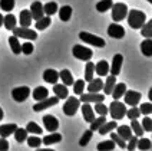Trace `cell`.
<instances>
[{"instance_id":"1","label":"cell","mask_w":152,"mask_h":151,"mask_svg":"<svg viewBox=\"0 0 152 151\" xmlns=\"http://www.w3.org/2000/svg\"><path fill=\"white\" fill-rule=\"evenodd\" d=\"M128 23L129 26L132 27V29H139L141 26L144 25L145 22H146V16H145L144 12H141V10H128Z\"/></svg>"},{"instance_id":"2","label":"cell","mask_w":152,"mask_h":151,"mask_svg":"<svg viewBox=\"0 0 152 151\" xmlns=\"http://www.w3.org/2000/svg\"><path fill=\"white\" fill-rule=\"evenodd\" d=\"M108 112H109L110 117L113 118L115 121L122 119V118L125 117V114H126V105L122 104V102H119L118 99H115L110 104L109 108H108Z\"/></svg>"},{"instance_id":"3","label":"cell","mask_w":152,"mask_h":151,"mask_svg":"<svg viewBox=\"0 0 152 151\" xmlns=\"http://www.w3.org/2000/svg\"><path fill=\"white\" fill-rule=\"evenodd\" d=\"M79 107H80V101L77 99L76 96H68L66 102L63 104V112L68 117H73L76 112H77Z\"/></svg>"},{"instance_id":"4","label":"cell","mask_w":152,"mask_h":151,"mask_svg":"<svg viewBox=\"0 0 152 151\" xmlns=\"http://www.w3.org/2000/svg\"><path fill=\"white\" fill-rule=\"evenodd\" d=\"M79 38H80V41H83L85 43L92 45V46H98V48H105V45H106V42H105L102 38L96 36V35L88 33V32H80V33H79Z\"/></svg>"},{"instance_id":"5","label":"cell","mask_w":152,"mask_h":151,"mask_svg":"<svg viewBox=\"0 0 152 151\" xmlns=\"http://www.w3.org/2000/svg\"><path fill=\"white\" fill-rule=\"evenodd\" d=\"M72 53H73V56H75L76 59L85 60V62L91 60L93 56L92 49H89V48H86V46H80V45H75L73 49H72Z\"/></svg>"},{"instance_id":"6","label":"cell","mask_w":152,"mask_h":151,"mask_svg":"<svg viewBox=\"0 0 152 151\" xmlns=\"http://www.w3.org/2000/svg\"><path fill=\"white\" fill-rule=\"evenodd\" d=\"M112 20L113 22H122L128 15V7L124 3H115L112 4Z\"/></svg>"},{"instance_id":"7","label":"cell","mask_w":152,"mask_h":151,"mask_svg":"<svg viewBox=\"0 0 152 151\" xmlns=\"http://www.w3.org/2000/svg\"><path fill=\"white\" fill-rule=\"evenodd\" d=\"M13 35L17 36V38H23V39H27V41H36L37 39V33L32 30L30 27H23V26H20V27H15L13 29Z\"/></svg>"},{"instance_id":"8","label":"cell","mask_w":152,"mask_h":151,"mask_svg":"<svg viewBox=\"0 0 152 151\" xmlns=\"http://www.w3.org/2000/svg\"><path fill=\"white\" fill-rule=\"evenodd\" d=\"M59 102V98L55 95V96H46L45 99L42 101H37V104H34L33 105V111L34 112H39V111H43V109L46 108H50V107H53V105H56Z\"/></svg>"},{"instance_id":"9","label":"cell","mask_w":152,"mask_h":151,"mask_svg":"<svg viewBox=\"0 0 152 151\" xmlns=\"http://www.w3.org/2000/svg\"><path fill=\"white\" fill-rule=\"evenodd\" d=\"M30 88L29 86H17L15 88L13 91H12V98L16 101V102H23L29 98V95H30Z\"/></svg>"},{"instance_id":"10","label":"cell","mask_w":152,"mask_h":151,"mask_svg":"<svg viewBox=\"0 0 152 151\" xmlns=\"http://www.w3.org/2000/svg\"><path fill=\"white\" fill-rule=\"evenodd\" d=\"M124 96H125V104L131 105V107H136L142 98V95L136 91H125Z\"/></svg>"},{"instance_id":"11","label":"cell","mask_w":152,"mask_h":151,"mask_svg":"<svg viewBox=\"0 0 152 151\" xmlns=\"http://www.w3.org/2000/svg\"><path fill=\"white\" fill-rule=\"evenodd\" d=\"M105 99V95L98 92H89V94H80V101L82 102H88V104H95V102H103Z\"/></svg>"},{"instance_id":"12","label":"cell","mask_w":152,"mask_h":151,"mask_svg":"<svg viewBox=\"0 0 152 151\" xmlns=\"http://www.w3.org/2000/svg\"><path fill=\"white\" fill-rule=\"evenodd\" d=\"M122 63H124V56L121 53H116L113 56V60H112V66H109V72L110 75L118 76L121 74V68H122Z\"/></svg>"},{"instance_id":"13","label":"cell","mask_w":152,"mask_h":151,"mask_svg":"<svg viewBox=\"0 0 152 151\" xmlns=\"http://www.w3.org/2000/svg\"><path fill=\"white\" fill-rule=\"evenodd\" d=\"M108 35L110 38H115V39H122L125 36V29L121 25H118V22H116V23H112L108 27Z\"/></svg>"},{"instance_id":"14","label":"cell","mask_w":152,"mask_h":151,"mask_svg":"<svg viewBox=\"0 0 152 151\" xmlns=\"http://www.w3.org/2000/svg\"><path fill=\"white\" fill-rule=\"evenodd\" d=\"M43 125L46 127L48 131L53 133V131L58 130L59 121H58V118L55 117V115H45V117H43Z\"/></svg>"},{"instance_id":"15","label":"cell","mask_w":152,"mask_h":151,"mask_svg":"<svg viewBox=\"0 0 152 151\" xmlns=\"http://www.w3.org/2000/svg\"><path fill=\"white\" fill-rule=\"evenodd\" d=\"M30 15H32V19L34 20H37V19H40L42 16H45V12H43V4L40 1H33L32 4H30Z\"/></svg>"},{"instance_id":"16","label":"cell","mask_w":152,"mask_h":151,"mask_svg":"<svg viewBox=\"0 0 152 151\" xmlns=\"http://www.w3.org/2000/svg\"><path fill=\"white\" fill-rule=\"evenodd\" d=\"M53 92L55 95L59 98V99H66L69 96V91H68V86L63 84H53Z\"/></svg>"},{"instance_id":"17","label":"cell","mask_w":152,"mask_h":151,"mask_svg":"<svg viewBox=\"0 0 152 151\" xmlns=\"http://www.w3.org/2000/svg\"><path fill=\"white\" fill-rule=\"evenodd\" d=\"M43 79H45L46 82H49V84L53 85L58 82L59 74H58V71H55V69H46V71L43 72Z\"/></svg>"},{"instance_id":"18","label":"cell","mask_w":152,"mask_h":151,"mask_svg":"<svg viewBox=\"0 0 152 151\" xmlns=\"http://www.w3.org/2000/svg\"><path fill=\"white\" fill-rule=\"evenodd\" d=\"M82 114H83V118L86 122H91L95 119V111L88 102H83V105H82Z\"/></svg>"},{"instance_id":"19","label":"cell","mask_w":152,"mask_h":151,"mask_svg":"<svg viewBox=\"0 0 152 151\" xmlns=\"http://www.w3.org/2000/svg\"><path fill=\"white\" fill-rule=\"evenodd\" d=\"M95 72L99 76H106L109 74V63L106 60H99L96 65H95Z\"/></svg>"},{"instance_id":"20","label":"cell","mask_w":152,"mask_h":151,"mask_svg":"<svg viewBox=\"0 0 152 151\" xmlns=\"http://www.w3.org/2000/svg\"><path fill=\"white\" fill-rule=\"evenodd\" d=\"M36 23H34V27L37 29V30H45L46 27H49L52 23V19L50 16H48V15H45L42 16L40 19H37V20H34Z\"/></svg>"},{"instance_id":"21","label":"cell","mask_w":152,"mask_h":151,"mask_svg":"<svg viewBox=\"0 0 152 151\" xmlns=\"http://www.w3.org/2000/svg\"><path fill=\"white\" fill-rule=\"evenodd\" d=\"M59 79L63 82V85H66V86H70V85L73 84V81H75L69 69H62V71H60L59 72Z\"/></svg>"},{"instance_id":"22","label":"cell","mask_w":152,"mask_h":151,"mask_svg":"<svg viewBox=\"0 0 152 151\" xmlns=\"http://www.w3.org/2000/svg\"><path fill=\"white\" fill-rule=\"evenodd\" d=\"M116 121L113 119V121H110V122H103L99 128H98V133L101 135H106V134H109L110 131H113L115 128H116Z\"/></svg>"},{"instance_id":"23","label":"cell","mask_w":152,"mask_h":151,"mask_svg":"<svg viewBox=\"0 0 152 151\" xmlns=\"http://www.w3.org/2000/svg\"><path fill=\"white\" fill-rule=\"evenodd\" d=\"M116 134L126 141V140H129L132 137V130H131V127L128 125H116Z\"/></svg>"},{"instance_id":"24","label":"cell","mask_w":152,"mask_h":151,"mask_svg":"<svg viewBox=\"0 0 152 151\" xmlns=\"http://www.w3.org/2000/svg\"><path fill=\"white\" fill-rule=\"evenodd\" d=\"M32 15H30V10H22L20 12V26H23V27H29V26L32 25Z\"/></svg>"},{"instance_id":"25","label":"cell","mask_w":152,"mask_h":151,"mask_svg":"<svg viewBox=\"0 0 152 151\" xmlns=\"http://www.w3.org/2000/svg\"><path fill=\"white\" fill-rule=\"evenodd\" d=\"M16 128H17L16 124H3V125H0V137L7 138L9 135H12L15 133Z\"/></svg>"},{"instance_id":"26","label":"cell","mask_w":152,"mask_h":151,"mask_svg":"<svg viewBox=\"0 0 152 151\" xmlns=\"http://www.w3.org/2000/svg\"><path fill=\"white\" fill-rule=\"evenodd\" d=\"M62 141V135L58 134V133H52V134L46 135L45 138L42 140V143L45 144V145H52V144H56V143H60Z\"/></svg>"},{"instance_id":"27","label":"cell","mask_w":152,"mask_h":151,"mask_svg":"<svg viewBox=\"0 0 152 151\" xmlns=\"http://www.w3.org/2000/svg\"><path fill=\"white\" fill-rule=\"evenodd\" d=\"M125 91H126V85L125 84H115V86H113V89H112L110 95L113 96V99H119V98L124 96Z\"/></svg>"},{"instance_id":"28","label":"cell","mask_w":152,"mask_h":151,"mask_svg":"<svg viewBox=\"0 0 152 151\" xmlns=\"http://www.w3.org/2000/svg\"><path fill=\"white\" fill-rule=\"evenodd\" d=\"M141 52L144 53L146 58L152 56V41L151 38H145V41L141 43Z\"/></svg>"},{"instance_id":"29","label":"cell","mask_w":152,"mask_h":151,"mask_svg":"<svg viewBox=\"0 0 152 151\" xmlns=\"http://www.w3.org/2000/svg\"><path fill=\"white\" fill-rule=\"evenodd\" d=\"M102 88H103V81H102L101 78H93L92 81L89 82V85H88V91L89 92H99Z\"/></svg>"},{"instance_id":"30","label":"cell","mask_w":152,"mask_h":151,"mask_svg":"<svg viewBox=\"0 0 152 151\" xmlns=\"http://www.w3.org/2000/svg\"><path fill=\"white\" fill-rule=\"evenodd\" d=\"M58 13H59V19L62 22H69L70 17H72V7L70 6H62Z\"/></svg>"},{"instance_id":"31","label":"cell","mask_w":152,"mask_h":151,"mask_svg":"<svg viewBox=\"0 0 152 151\" xmlns=\"http://www.w3.org/2000/svg\"><path fill=\"white\" fill-rule=\"evenodd\" d=\"M9 45H10V49L12 52L15 53V55H19V53H22V49H20V42H19V38L17 36H10L9 38Z\"/></svg>"},{"instance_id":"32","label":"cell","mask_w":152,"mask_h":151,"mask_svg":"<svg viewBox=\"0 0 152 151\" xmlns=\"http://www.w3.org/2000/svg\"><path fill=\"white\" fill-rule=\"evenodd\" d=\"M16 23H17L16 17L13 16V15H10V13L3 17V26H4L7 30H13V29L16 27Z\"/></svg>"},{"instance_id":"33","label":"cell","mask_w":152,"mask_h":151,"mask_svg":"<svg viewBox=\"0 0 152 151\" xmlns=\"http://www.w3.org/2000/svg\"><path fill=\"white\" fill-rule=\"evenodd\" d=\"M46 96H49V91H48V88H45V86H37V88H34L33 98L36 101H42V99H45Z\"/></svg>"},{"instance_id":"34","label":"cell","mask_w":152,"mask_h":151,"mask_svg":"<svg viewBox=\"0 0 152 151\" xmlns=\"http://www.w3.org/2000/svg\"><path fill=\"white\" fill-rule=\"evenodd\" d=\"M115 81H116V76L115 75H109L108 78H106V81H105V85H103V91H105V94L106 95H110V92H112V89H113V86H115Z\"/></svg>"},{"instance_id":"35","label":"cell","mask_w":152,"mask_h":151,"mask_svg":"<svg viewBox=\"0 0 152 151\" xmlns=\"http://www.w3.org/2000/svg\"><path fill=\"white\" fill-rule=\"evenodd\" d=\"M93 75H95V63H92L91 60H88L86 63V68H85V82H91L93 79Z\"/></svg>"},{"instance_id":"36","label":"cell","mask_w":152,"mask_h":151,"mask_svg":"<svg viewBox=\"0 0 152 151\" xmlns=\"http://www.w3.org/2000/svg\"><path fill=\"white\" fill-rule=\"evenodd\" d=\"M129 127H131V130L135 133L136 137H142V135H144L145 131H144V128H142V125L138 122V118H135V119H131V125H129Z\"/></svg>"},{"instance_id":"37","label":"cell","mask_w":152,"mask_h":151,"mask_svg":"<svg viewBox=\"0 0 152 151\" xmlns=\"http://www.w3.org/2000/svg\"><path fill=\"white\" fill-rule=\"evenodd\" d=\"M112 4H113L112 0H101V1L96 3V10L101 12V13H105V12H108L112 7Z\"/></svg>"},{"instance_id":"38","label":"cell","mask_w":152,"mask_h":151,"mask_svg":"<svg viewBox=\"0 0 152 151\" xmlns=\"http://www.w3.org/2000/svg\"><path fill=\"white\" fill-rule=\"evenodd\" d=\"M43 12H45V15L52 16V15L58 13V4H56L55 1H49V3L43 4Z\"/></svg>"},{"instance_id":"39","label":"cell","mask_w":152,"mask_h":151,"mask_svg":"<svg viewBox=\"0 0 152 151\" xmlns=\"http://www.w3.org/2000/svg\"><path fill=\"white\" fill-rule=\"evenodd\" d=\"M115 147H116V144L113 143L112 140H108V141H102V143H99L96 148L99 151H112V150H115Z\"/></svg>"},{"instance_id":"40","label":"cell","mask_w":152,"mask_h":151,"mask_svg":"<svg viewBox=\"0 0 152 151\" xmlns=\"http://www.w3.org/2000/svg\"><path fill=\"white\" fill-rule=\"evenodd\" d=\"M26 131L30 133V134H34V135H42V133H43L42 128L37 125L36 122H33V121H30V122L26 125Z\"/></svg>"},{"instance_id":"41","label":"cell","mask_w":152,"mask_h":151,"mask_svg":"<svg viewBox=\"0 0 152 151\" xmlns=\"http://www.w3.org/2000/svg\"><path fill=\"white\" fill-rule=\"evenodd\" d=\"M110 140L116 144L119 148H126V141H125L124 138H121V137L115 133V130H113V131H110Z\"/></svg>"},{"instance_id":"42","label":"cell","mask_w":152,"mask_h":151,"mask_svg":"<svg viewBox=\"0 0 152 151\" xmlns=\"http://www.w3.org/2000/svg\"><path fill=\"white\" fill-rule=\"evenodd\" d=\"M13 134H15V138H16L17 143H23V141H26V138H27V131H26V128H19V127H17Z\"/></svg>"},{"instance_id":"43","label":"cell","mask_w":152,"mask_h":151,"mask_svg":"<svg viewBox=\"0 0 152 151\" xmlns=\"http://www.w3.org/2000/svg\"><path fill=\"white\" fill-rule=\"evenodd\" d=\"M139 29H141V35L144 38H152V20H149L148 23L145 22Z\"/></svg>"},{"instance_id":"44","label":"cell","mask_w":152,"mask_h":151,"mask_svg":"<svg viewBox=\"0 0 152 151\" xmlns=\"http://www.w3.org/2000/svg\"><path fill=\"white\" fill-rule=\"evenodd\" d=\"M92 138H93V131H92V130H88V131H85L83 135H82V138L79 140V145H80V147H86Z\"/></svg>"},{"instance_id":"45","label":"cell","mask_w":152,"mask_h":151,"mask_svg":"<svg viewBox=\"0 0 152 151\" xmlns=\"http://www.w3.org/2000/svg\"><path fill=\"white\" fill-rule=\"evenodd\" d=\"M103 122H106V115H99L98 118H95L93 121H91V130H92V131H98V128H99Z\"/></svg>"},{"instance_id":"46","label":"cell","mask_w":152,"mask_h":151,"mask_svg":"<svg viewBox=\"0 0 152 151\" xmlns=\"http://www.w3.org/2000/svg\"><path fill=\"white\" fill-rule=\"evenodd\" d=\"M16 1L15 0H0V9L3 12H12L15 9Z\"/></svg>"},{"instance_id":"47","label":"cell","mask_w":152,"mask_h":151,"mask_svg":"<svg viewBox=\"0 0 152 151\" xmlns=\"http://www.w3.org/2000/svg\"><path fill=\"white\" fill-rule=\"evenodd\" d=\"M26 141H27V145L32 147V148H37V147H40V144H42V140L37 138V135H34V134L30 135V137H27Z\"/></svg>"},{"instance_id":"48","label":"cell","mask_w":152,"mask_h":151,"mask_svg":"<svg viewBox=\"0 0 152 151\" xmlns=\"http://www.w3.org/2000/svg\"><path fill=\"white\" fill-rule=\"evenodd\" d=\"M136 147H138L139 150H151L152 143L149 138H139L138 143H136Z\"/></svg>"},{"instance_id":"49","label":"cell","mask_w":152,"mask_h":151,"mask_svg":"<svg viewBox=\"0 0 152 151\" xmlns=\"http://www.w3.org/2000/svg\"><path fill=\"white\" fill-rule=\"evenodd\" d=\"M73 92L76 95H80V94L85 91V81L83 79H77V81H73Z\"/></svg>"},{"instance_id":"50","label":"cell","mask_w":152,"mask_h":151,"mask_svg":"<svg viewBox=\"0 0 152 151\" xmlns=\"http://www.w3.org/2000/svg\"><path fill=\"white\" fill-rule=\"evenodd\" d=\"M93 111H95L96 114H99V115H108V107H106L105 104H102V102H95Z\"/></svg>"},{"instance_id":"51","label":"cell","mask_w":152,"mask_h":151,"mask_svg":"<svg viewBox=\"0 0 152 151\" xmlns=\"http://www.w3.org/2000/svg\"><path fill=\"white\" fill-rule=\"evenodd\" d=\"M129 119H135V118H138L139 115H141V111L136 108V107H132L131 109H128L126 111V114H125Z\"/></svg>"},{"instance_id":"52","label":"cell","mask_w":152,"mask_h":151,"mask_svg":"<svg viewBox=\"0 0 152 151\" xmlns=\"http://www.w3.org/2000/svg\"><path fill=\"white\" fill-rule=\"evenodd\" d=\"M20 49H22V52L25 53V55H32L33 53V45L30 42H25L23 45H20Z\"/></svg>"},{"instance_id":"53","label":"cell","mask_w":152,"mask_h":151,"mask_svg":"<svg viewBox=\"0 0 152 151\" xmlns=\"http://www.w3.org/2000/svg\"><path fill=\"white\" fill-rule=\"evenodd\" d=\"M141 125H142V128H144V131H146V133H151V131H152V119H151V117H145Z\"/></svg>"},{"instance_id":"54","label":"cell","mask_w":152,"mask_h":151,"mask_svg":"<svg viewBox=\"0 0 152 151\" xmlns=\"http://www.w3.org/2000/svg\"><path fill=\"white\" fill-rule=\"evenodd\" d=\"M139 111H141V114H144V115H151L152 112V105L149 102H146V104H141V107H139Z\"/></svg>"},{"instance_id":"55","label":"cell","mask_w":152,"mask_h":151,"mask_svg":"<svg viewBox=\"0 0 152 151\" xmlns=\"http://www.w3.org/2000/svg\"><path fill=\"white\" fill-rule=\"evenodd\" d=\"M128 141H129V143H128V145H126L128 150H129V151L135 150V148H136V143H138V137H134V135H132Z\"/></svg>"},{"instance_id":"56","label":"cell","mask_w":152,"mask_h":151,"mask_svg":"<svg viewBox=\"0 0 152 151\" xmlns=\"http://www.w3.org/2000/svg\"><path fill=\"white\" fill-rule=\"evenodd\" d=\"M9 150V143L6 138L0 137V151H7Z\"/></svg>"},{"instance_id":"57","label":"cell","mask_w":152,"mask_h":151,"mask_svg":"<svg viewBox=\"0 0 152 151\" xmlns=\"http://www.w3.org/2000/svg\"><path fill=\"white\" fill-rule=\"evenodd\" d=\"M3 117H4V114H3V109L0 108V121L3 119Z\"/></svg>"},{"instance_id":"58","label":"cell","mask_w":152,"mask_h":151,"mask_svg":"<svg viewBox=\"0 0 152 151\" xmlns=\"http://www.w3.org/2000/svg\"><path fill=\"white\" fill-rule=\"evenodd\" d=\"M0 26H3V16L0 15Z\"/></svg>"},{"instance_id":"59","label":"cell","mask_w":152,"mask_h":151,"mask_svg":"<svg viewBox=\"0 0 152 151\" xmlns=\"http://www.w3.org/2000/svg\"><path fill=\"white\" fill-rule=\"evenodd\" d=\"M152 99V89H149V101Z\"/></svg>"},{"instance_id":"60","label":"cell","mask_w":152,"mask_h":151,"mask_svg":"<svg viewBox=\"0 0 152 151\" xmlns=\"http://www.w3.org/2000/svg\"><path fill=\"white\" fill-rule=\"evenodd\" d=\"M146 1H149V3H151V1H152V0H146Z\"/></svg>"}]
</instances>
